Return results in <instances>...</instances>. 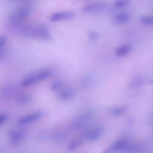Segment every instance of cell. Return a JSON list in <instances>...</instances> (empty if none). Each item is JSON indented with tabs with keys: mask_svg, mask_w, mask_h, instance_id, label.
Wrapping results in <instances>:
<instances>
[{
	"mask_svg": "<svg viewBox=\"0 0 153 153\" xmlns=\"http://www.w3.org/2000/svg\"><path fill=\"white\" fill-rule=\"evenodd\" d=\"M18 32L23 36L37 40L48 41L52 38L47 27L42 24L24 25Z\"/></svg>",
	"mask_w": 153,
	"mask_h": 153,
	"instance_id": "cell-1",
	"label": "cell"
},
{
	"mask_svg": "<svg viewBox=\"0 0 153 153\" xmlns=\"http://www.w3.org/2000/svg\"><path fill=\"white\" fill-rule=\"evenodd\" d=\"M126 110V107H121L113 109L111 110V113L114 115L118 116L124 114Z\"/></svg>",
	"mask_w": 153,
	"mask_h": 153,
	"instance_id": "cell-17",
	"label": "cell"
},
{
	"mask_svg": "<svg viewBox=\"0 0 153 153\" xmlns=\"http://www.w3.org/2000/svg\"><path fill=\"white\" fill-rule=\"evenodd\" d=\"M82 138L79 137L74 139L70 143L68 148L71 149H74L77 147L82 143Z\"/></svg>",
	"mask_w": 153,
	"mask_h": 153,
	"instance_id": "cell-15",
	"label": "cell"
},
{
	"mask_svg": "<svg viewBox=\"0 0 153 153\" xmlns=\"http://www.w3.org/2000/svg\"><path fill=\"white\" fill-rule=\"evenodd\" d=\"M88 36L90 39L93 40L98 39L100 36L99 33L94 31L89 32L88 33Z\"/></svg>",
	"mask_w": 153,
	"mask_h": 153,
	"instance_id": "cell-19",
	"label": "cell"
},
{
	"mask_svg": "<svg viewBox=\"0 0 153 153\" xmlns=\"http://www.w3.org/2000/svg\"><path fill=\"white\" fill-rule=\"evenodd\" d=\"M102 130L100 128H97L89 130L84 134L85 138L91 140H95L99 138L102 134Z\"/></svg>",
	"mask_w": 153,
	"mask_h": 153,
	"instance_id": "cell-8",
	"label": "cell"
},
{
	"mask_svg": "<svg viewBox=\"0 0 153 153\" xmlns=\"http://www.w3.org/2000/svg\"><path fill=\"white\" fill-rule=\"evenodd\" d=\"M43 113L42 112H38L24 116L18 120V123L21 124L28 123L36 121L42 117Z\"/></svg>",
	"mask_w": 153,
	"mask_h": 153,
	"instance_id": "cell-6",
	"label": "cell"
},
{
	"mask_svg": "<svg viewBox=\"0 0 153 153\" xmlns=\"http://www.w3.org/2000/svg\"><path fill=\"white\" fill-rule=\"evenodd\" d=\"M62 85V82L61 80H56L52 83L51 85V89L52 91L56 92L60 89Z\"/></svg>",
	"mask_w": 153,
	"mask_h": 153,
	"instance_id": "cell-14",
	"label": "cell"
},
{
	"mask_svg": "<svg viewBox=\"0 0 153 153\" xmlns=\"http://www.w3.org/2000/svg\"><path fill=\"white\" fill-rule=\"evenodd\" d=\"M131 47L128 44L124 45L118 47L116 50V55L118 57L123 56L127 54L131 50Z\"/></svg>",
	"mask_w": 153,
	"mask_h": 153,
	"instance_id": "cell-11",
	"label": "cell"
},
{
	"mask_svg": "<svg viewBox=\"0 0 153 153\" xmlns=\"http://www.w3.org/2000/svg\"><path fill=\"white\" fill-rule=\"evenodd\" d=\"M32 6L30 3L25 2L17 7L10 14L9 20L12 26L23 24L25 19L30 14Z\"/></svg>",
	"mask_w": 153,
	"mask_h": 153,
	"instance_id": "cell-2",
	"label": "cell"
},
{
	"mask_svg": "<svg viewBox=\"0 0 153 153\" xmlns=\"http://www.w3.org/2000/svg\"><path fill=\"white\" fill-rule=\"evenodd\" d=\"M140 21L146 25L153 24V16H151L146 15L141 16L140 18Z\"/></svg>",
	"mask_w": 153,
	"mask_h": 153,
	"instance_id": "cell-16",
	"label": "cell"
},
{
	"mask_svg": "<svg viewBox=\"0 0 153 153\" xmlns=\"http://www.w3.org/2000/svg\"><path fill=\"white\" fill-rule=\"evenodd\" d=\"M7 118V115L5 114H1L0 116V125L3 123L6 120Z\"/></svg>",
	"mask_w": 153,
	"mask_h": 153,
	"instance_id": "cell-21",
	"label": "cell"
},
{
	"mask_svg": "<svg viewBox=\"0 0 153 153\" xmlns=\"http://www.w3.org/2000/svg\"><path fill=\"white\" fill-rule=\"evenodd\" d=\"M108 7V5L100 2H92L85 4L83 7V11L85 13L96 12L103 10Z\"/></svg>",
	"mask_w": 153,
	"mask_h": 153,
	"instance_id": "cell-4",
	"label": "cell"
},
{
	"mask_svg": "<svg viewBox=\"0 0 153 153\" xmlns=\"http://www.w3.org/2000/svg\"><path fill=\"white\" fill-rule=\"evenodd\" d=\"M7 42V38L4 36H2L0 38V47L3 48Z\"/></svg>",
	"mask_w": 153,
	"mask_h": 153,
	"instance_id": "cell-20",
	"label": "cell"
},
{
	"mask_svg": "<svg viewBox=\"0 0 153 153\" xmlns=\"http://www.w3.org/2000/svg\"><path fill=\"white\" fill-rule=\"evenodd\" d=\"M129 3L130 1L128 0H117L114 2V5L117 7L121 8L126 7Z\"/></svg>",
	"mask_w": 153,
	"mask_h": 153,
	"instance_id": "cell-18",
	"label": "cell"
},
{
	"mask_svg": "<svg viewBox=\"0 0 153 153\" xmlns=\"http://www.w3.org/2000/svg\"><path fill=\"white\" fill-rule=\"evenodd\" d=\"M152 82L153 83V80L152 81Z\"/></svg>",
	"mask_w": 153,
	"mask_h": 153,
	"instance_id": "cell-22",
	"label": "cell"
},
{
	"mask_svg": "<svg viewBox=\"0 0 153 153\" xmlns=\"http://www.w3.org/2000/svg\"><path fill=\"white\" fill-rule=\"evenodd\" d=\"M130 19V16L126 13H120L115 15L112 19V22L114 25L125 23Z\"/></svg>",
	"mask_w": 153,
	"mask_h": 153,
	"instance_id": "cell-9",
	"label": "cell"
},
{
	"mask_svg": "<svg viewBox=\"0 0 153 153\" xmlns=\"http://www.w3.org/2000/svg\"><path fill=\"white\" fill-rule=\"evenodd\" d=\"M8 134L12 137L11 142L13 144L19 143L21 141L24 135L22 131L15 130L10 131L8 132Z\"/></svg>",
	"mask_w": 153,
	"mask_h": 153,
	"instance_id": "cell-10",
	"label": "cell"
},
{
	"mask_svg": "<svg viewBox=\"0 0 153 153\" xmlns=\"http://www.w3.org/2000/svg\"><path fill=\"white\" fill-rule=\"evenodd\" d=\"M75 16V14L72 12H58L52 14L50 17V19L52 21H57L71 19L74 17Z\"/></svg>",
	"mask_w": 153,
	"mask_h": 153,
	"instance_id": "cell-5",
	"label": "cell"
},
{
	"mask_svg": "<svg viewBox=\"0 0 153 153\" xmlns=\"http://www.w3.org/2000/svg\"><path fill=\"white\" fill-rule=\"evenodd\" d=\"M32 99L31 95L28 94H22L18 98V101L21 104H26L30 102Z\"/></svg>",
	"mask_w": 153,
	"mask_h": 153,
	"instance_id": "cell-13",
	"label": "cell"
},
{
	"mask_svg": "<svg viewBox=\"0 0 153 153\" xmlns=\"http://www.w3.org/2000/svg\"><path fill=\"white\" fill-rule=\"evenodd\" d=\"M74 94V91L72 90L65 89L60 93L59 95V98L61 100H66L72 97Z\"/></svg>",
	"mask_w": 153,
	"mask_h": 153,
	"instance_id": "cell-12",
	"label": "cell"
},
{
	"mask_svg": "<svg viewBox=\"0 0 153 153\" xmlns=\"http://www.w3.org/2000/svg\"><path fill=\"white\" fill-rule=\"evenodd\" d=\"M127 145L126 141L120 140L111 144L102 153H111L125 148Z\"/></svg>",
	"mask_w": 153,
	"mask_h": 153,
	"instance_id": "cell-7",
	"label": "cell"
},
{
	"mask_svg": "<svg viewBox=\"0 0 153 153\" xmlns=\"http://www.w3.org/2000/svg\"><path fill=\"white\" fill-rule=\"evenodd\" d=\"M51 74V70H44L24 79L21 82V85L23 87H27L34 85L48 77Z\"/></svg>",
	"mask_w": 153,
	"mask_h": 153,
	"instance_id": "cell-3",
	"label": "cell"
}]
</instances>
